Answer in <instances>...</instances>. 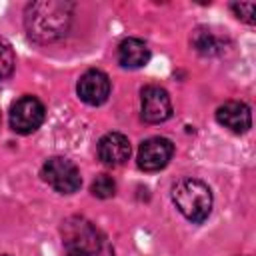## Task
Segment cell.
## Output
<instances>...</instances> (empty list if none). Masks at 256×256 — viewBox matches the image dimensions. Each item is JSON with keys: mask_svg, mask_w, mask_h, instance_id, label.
I'll return each mask as SVG.
<instances>
[{"mask_svg": "<svg viewBox=\"0 0 256 256\" xmlns=\"http://www.w3.org/2000/svg\"><path fill=\"white\" fill-rule=\"evenodd\" d=\"M76 92L82 102L90 106H100L110 96V80L102 70H88L80 76Z\"/></svg>", "mask_w": 256, "mask_h": 256, "instance_id": "ba28073f", "label": "cell"}, {"mask_svg": "<svg viewBox=\"0 0 256 256\" xmlns=\"http://www.w3.org/2000/svg\"><path fill=\"white\" fill-rule=\"evenodd\" d=\"M150 60V48L140 38H126L118 44V62L124 68H142Z\"/></svg>", "mask_w": 256, "mask_h": 256, "instance_id": "8fae6325", "label": "cell"}, {"mask_svg": "<svg viewBox=\"0 0 256 256\" xmlns=\"http://www.w3.org/2000/svg\"><path fill=\"white\" fill-rule=\"evenodd\" d=\"M192 44H194V48H196L200 54H214V52H218V48H220V44H218L214 32L208 30V28H198V30L194 32V36H192Z\"/></svg>", "mask_w": 256, "mask_h": 256, "instance_id": "7c38bea8", "label": "cell"}, {"mask_svg": "<svg viewBox=\"0 0 256 256\" xmlns=\"http://www.w3.org/2000/svg\"><path fill=\"white\" fill-rule=\"evenodd\" d=\"M216 120H218V124H222L224 128H228L234 134L248 132L250 126H252L250 108L244 102H238V100H230V102H224L222 106H218Z\"/></svg>", "mask_w": 256, "mask_h": 256, "instance_id": "9c48e42d", "label": "cell"}, {"mask_svg": "<svg viewBox=\"0 0 256 256\" xmlns=\"http://www.w3.org/2000/svg\"><path fill=\"white\" fill-rule=\"evenodd\" d=\"M92 194L96 196V198H112L114 194H116V182L110 178V176H106V174H100V176H96V180L92 182Z\"/></svg>", "mask_w": 256, "mask_h": 256, "instance_id": "5bb4252c", "label": "cell"}, {"mask_svg": "<svg viewBox=\"0 0 256 256\" xmlns=\"http://www.w3.org/2000/svg\"><path fill=\"white\" fill-rule=\"evenodd\" d=\"M172 202L178 212L194 224L204 222L212 212V192L202 180L196 178L178 180L172 188Z\"/></svg>", "mask_w": 256, "mask_h": 256, "instance_id": "3957f363", "label": "cell"}, {"mask_svg": "<svg viewBox=\"0 0 256 256\" xmlns=\"http://www.w3.org/2000/svg\"><path fill=\"white\" fill-rule=\"evenodd\" d=\"M44 122V104L34 96L18 98L10 108V128L18 134H32Z\"/></svg>", "mask_w": 256, "mask_h": 256, "instance_id": "5b68a950", "label": "cell"}, {"mask_svg": "<svg viewBox=\"0 0 256 256\" xmlns=\"http://www.w3.org/2000/svg\"><path fill=\"white\" fill-rule=\"evenodd\" d=\"M0 256H8V254H0Z\"/></svg>", "mask_w": 256, "mask_h": 256, "instance_id": "2e32d148", "label": "cell"}, {"mask_svg": "<svg viewBox=\"0 0 256 256\" xmlns=\"http://www.w3.org/2000/svg\"><path fill=\"white\" fill-rule=\"evenodd\" d=\"M72 2L38 0L26 6L24 26L28 36L38 44H48L66 36L72 22Z\"/></svg>", "mask_w": 256, "mask_h": 256, "instance_id": "6da1fadb", "label": "cell"}, {"mask_svg": "<svg viewBox=\"0 0 256 256\" xmlns=\"http://www.w3.org/2000/svg\"><path fill=\"white\" fill-rule=\"evenodd\" d=\"M232 10H234V14L240 18V20H244V22H248V24H254V16H256V4L254 2H234L232 4Z\"/></svg>", "mask_w": 256, "mask_h": 256, "instance_id": "9a60e30c", "label": "cell"}, {"mask_svg": "<svg viewBox=\"0 0 256 256\" xmlns=\"http://www.w3.org/2000/svg\"><path fill=\"white\" fill-rule=\"evenodd\" d=\"M98 158L106 166H120L130 158V140L120 132H108L98 140Z\"/></svg>", "mask_w": 256, "mask_h": 256, "instance_id": "30bf717a", "label": "cell"}, {"mask_svg": "<svg viewBox=\"0 0 256 256\" xmlns=\"http://www.w3.org/2000/svg\"><path fill=\"white\" fill-rule=\"evenodd\" d=\"M174 154V144L168 138L154 136L140 144L138 148V166L144 172H158L162 170Z\"/></svg>", "mask_w": 256, "mask_h": 256, "instance_id": "8992f818", "label": "cell"}, {"mask_svg": "<svg viewBox=\"0 0 256 256\" xmlns=\"http://www.w3.org/2000/svg\"><path fill=\"white\" fill-rule=\"evenodd\" d=\"M142 120L148 124H160L172 116V102L164 88L146 86L142 90Z\"/></svg>", "mask_w": 256, "mask_h": 256, "instance_id": "52a82bcc", "label": "cell"}, {"mask_svg": "<svg viewBox=\"0 0 256 256\" xmlns=\"http://www.w3.org/2000/svg\"><path fill=\"white\" fill-rule=\"evenodd\" d=\"M14 64H16V56H14L12 46L0 38V82L12 74Z\"/></svg>", "mask_w": 256, "mask_h": 256, "instance_id": "4fadbf2b", "label": "cell"}, {"mask_svg": "<svg viewBox=\"0 0 256 256\" xmlns=\"http://www.w3.org/2000/svg\"><path fill=\"white\" fill-rule=\"evenodd\" d=\"M42 178L60 194H72L82 186L80 170L76 164L62 156H52L42 166Z\"/></svg>", "mask_w": 256, "mask_h": 256, "instance_id": "277c9868", "label": "cell"}, {"mask_svg": "<svg viewBox=\"0 0 256 256\" xmlns=\"http://www.w3.org/2000/svg\"><path fill=\"white\" fill-rule=\"evenodd\" d=\"M62 244L68 256H114L106 234L84 216H70L62 222Z\"/></svg>", "mask_w": 256, "mask_h": 256, "instance_id": "7a4b0ae2", "label": "cell"}]
</instances>
